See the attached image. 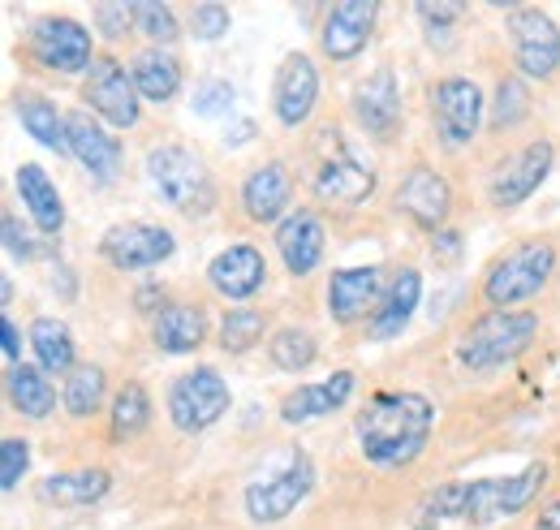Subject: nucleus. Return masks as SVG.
<instances>
[{
	"label": "nucleus",
	"instance_id": "1",
	"mask_svg": "<svg viewBox=\"0 0 560 530\" xmlns=\"http://www.w3.org/2000/svg\"><path fill=\"white\" fill-rule=\"evenodd\" d=\"M548 462H530L517 474H488V479H453L440 483L435 492H427L419 509L422 527H440V522H470V527H491L500 518H517L526 514L539 492L548 487Z\"/></svg>",
	"mask_w": 560,
	"mask_h": 530
},
{
	"label": "nucleus",
	"instance_id": "2",
	"mask_svg": "<svg viewBox=\"0 0 560 530\" xmlns=\"http://www.w3.org/2000/svg\"><path fill=\"white\" fill-rule=\"evenodd\" d=\"M435 431V405L415 389H384L371 393L366 405L353 414V440L362 462L375 470H401L419 462Z\"/></svg>",
	"mask_w": 560,
	"mask_h": 530
},
{
	"label": "nucleus",
	"instance_id": "3",
	"mask_svg": "<svg viewBox=\"0 0 560 530\" xmlns=\"http://www.w3.org/2000/svg\"><path fill=\"white\" fill-rule=\"evenodd\" d=\"M380 186V173L371 164V155L353 142L341 126H324L315 147H311V195L324 207H362L371 203Z\"/></svg>",
	"mask_w": 560,
	"mask_h": 530
},
{
	"label": "nucleus",
	"instance_id": "4",
	"mask_svg": "<svg viewBox=\"0 0 560 530\" xmlns=\"http://www.w3.org/2000/svg\"><path fill=\"white\" fill-rule=\"evenodd\" d=\"M147 182L164 199V207H173L186 220H203L220 203V186L211 177L208 160L195 147H186V142L151 147L147 151Z\"/></svg>",
	"mask_w": 560,
	"mask_h": 530
},
{
	"label": "nucleus",
	"instance_id": "5",
	"mask_svg": "<svg viewBox=\"0 0 560 530\" xmlns=\"http://www.w3.org/2000/svg\"><path fill=\"white\" fill-rule=\"evenodd\" d=\"M315 492V462L306 449L289 445L268 458L264 470H255L242 487V509L255 527H277L284 522L306 496Z\"/></svg>",
	"mask_w": 560,
	"mask_h": 530
},
{
	"label": "nucleus",
	"instance_id": "6",
	"mask_svg": "<svg viewBox=\"0 0 560 530\" xmlns=\"http://www.w3.org/2000/svg\"><path fill=\"white\" fill-rule=\"evenodd\" d=\"M539 336V315L535 311H488L479 320H470L457 345H453V358L462 371H500L509 362H517Z\"/></svg>",
	"mask_w": 560,
	"mask_h": 530
},
{
	"label": "nucleus",
	"instance_id": "7",
	"mask_svg": "<svg viewBox=\"0 0 560 530\" xmlns=\"http://www.w3.org/2000/svg\"><path fill=\"white\" fill-rule=\"evenodd\" d=\"M557 246L548 238H526L513 242L495 264L488 267L479 293L488 302V311H522V302L539 298L548 289V280L557 276Z\"/></svg>",
	"mask_w": 560,
	"mask_h": 530
},
{
	"label": "nucleus",
	"instance_id": "8",
	"mask_svg": "<svg viewBox=\"0 0 560 530\" xmlns=\"http://www.w3.org/2000/svg\"><path fill=\"white\" fill-rule=\"evenodd\" d=\"M427 108H431V126L444 151H462L470 147L483 130V113H488V95L475 78L466 73H448L435 78L427 91Z\"/></svg>",
	"mask_w": 560,
	"mask_h": 530
},
{
	"label": "nucleus",
	"instance_id": "9",
	"mask_svg": "<svg viewBox=\"0 0 560 530\" xmlns=\"http://www.w3.org/2000/svg\"><path fill=\"white\" fill-rule=\"evenodd\" d=\"M26 57L57 78H73V73L86 78L100 53H95L91 26H82L78 18H66V13H44L26 31Z\"/></svg>",
	"mask_w": 560,
	"mask_h": 530
},
{
	"label": "nucleus",
	"instance_id": "10",
	"mask_svg": "<svg viewBox=\"0 0 560 530\" xmlns=\"http://www.w3.org/2000/svg\"><path fill=\"white\" fill-rule=\"evenodd\" d=\"M233 405L229 393V380L215 371V367H190L182 371L168 393H164V410H168V423L182 431V436H199L215 427Z\"/></svg>",
	"mask_w": 560,
	"mask_h": 530
},
{
	"label": "nucleus",
	"instance_id": "11",
	"mask_svg": "<svg viewBox=\"0 0 560 530\" xmlns=\"http://www.w3.org/2000/svg\"><path fill=\"white\" fill-rule=\"evenodd\" d=\"M552 164H557V147H552V138H530V142H522L517 151H509V155H500V160L491 164L488 203L491 207H500V211L522 207V203L548 182Z\"/></svg>",
	"mask_w": 560,
	"mask_h": 530
},
{
	"label": "nucleus",
	"instance_id": "12",
	"mask_svg": "<svg viewBox=\"0 0 560 530\" xmlns=\"http://www.w3.org/2000/svg\"><path fill=\"white\" fill-rule=\"evenodd\" d=\"M509 53H513V66L526 78H552L560 69V26L548 9H535V4H509Z\"/></svg>",
	"mask_w": 560,
	"mask_h": 530
},
{
	"label": "nucleus",
	"instance_id": "13",
	"mask_svg": "<svg viewBox=\"0 0 560 530\" xmlns=\"http://www.w3.org/2000/svg\"><path fill=\"white\" fill-rule=\"evenodd\" d=\"M82 100H86V108H91L100 122H108L113 130H135L142 117L139 87H135L130 69L121 66L113 53H100V57H95L91 73L82 78Z\"/></svg>",
	"mask_w": 560,
	"mask_h": 530
},
{
	"label": "nucleus",
	"instance_id": "14",
	"mask_svg": "<svg viewBox=\"0 0 560 530\" xmlns=\"http://www.w3.org/2000/svg\"><path fill=\"white\" fill-rule=\"evenodd\" d=\"M177 255V238L173 229L164 224H151V220H126V224H113L104 238H100V260L117 272H151L164 260Z\"/></svg>",
	"mask_w": 560,
	"mask_h": 530
},
{
	"label": "nucleus",
	"instance_id": "15",
	"mask_svg": "<svg viewBox=\"0 0 560 530\" xmlns=\"http://www.w3.org/2000/svg\"><path fill=\"white\" fill-rule=\"evenodd\" d=\"M393 207L397 216H406L410 224H419L422 233H440L448 229V216H453V186L444 173H435L431 164H410L393 191Z\"/></svg>",
	"mask_w": 560,
	"mask_h": 530
},
{
	"label": "nucleus",
	"instance_id": "16",
	"mask_svg": "<svg viewBox=\"0 0 560 530\" xmlns=\"http://www.w3.org/2000/svg\"><path fill=\"white\" fill-rule=\"evenodd\" d=\"M353 117L366 138L388 142L397 138L401 122H406V100H401V78L393 66H380L375 73H366L353 87Z\"/></svg>",
	"mask_w": 560,
	"mask_h": 530
},
{
	"label": "nucleus",
	"instance_id": "17",
	"mask_svg": "<svg viewBox=\"0 0 560 530\" xmlns=\"http://www.w3.org/2000/svg\"><path fill=\"white\" fill-rule=\"evenodd\" d=\"M384 293V267L380 264H350L337 267L324 285V307H328V320L350 329L358 320H371L375 302Z\"/></svg>",
	"mask_w": 560,
	"mask_h": 530
},
{
	"label": "nucleus",
	"instance_id": "18",
	"mask_svg": "<svg viewBox=\"0 0 560 530\" xmlns=\"http://www.w3.org/2000/svg\"><path fill=\"white\" fill-rule=\"evenodd\" d=\"M375 22H380V0H341V4H332L324 13V22H319L324 57L337 61V66L362 57L371 35H375Z\"/></svg>",
	"mask_w": 560,
	"mask_h": 530
},
{
	"label": "nucleus",
	"instance_id": "19",
	"mask_svg": "<svg viewBox=\"0 0 560 530\" xmlns=\"http://www.w3.org/2000/svg\"><path fill=\"white\" fill-rule=\"evenodd\" d=\"M319 104V66L306 53H289L272 78V113L280 130H302Z\"/></svg>",
	"mask_w": 560,
	"mask_h": 530
},
{
	"label": "nucleus",
	"instance_id": "20",
	"mask_svg": "<svg viewBox=\"0 0 560 530\" xmlns=\"http://www.w3.org/2000/svg\"><path fill=\"white\" fill-rule=\"evenodd\" d=\"M324 251H328V224L315 207H293L277 224V255L293 280L315 276V267L324 264Z\"/></svg>",
	"mask_w": 560,
	"mask_h": 530
},
{
	"label": "nucleus",
	"instance_id": "21",
	"mask_svg": "<svg viewBox=\"0 0 560 530\" xmlns=\"http://www.w3.org/2000/svg\"><path fill=\"white\" fill-rule=\"evenodd\" d=\"M70 155L82 164V173L95 182V186H108L121 177V138L113 130H104V122L86 108L70 113Z\"/></svg>",
	"mask_w": 560,
	"mask_h": 530
},
{
	"label": "nucleus",
	"instance_id": "22",
	"mask_svg": "<svg viewBox=\"0 0 560 530\" xmlns=\"http://www.w3.org/2000/svg\"><path fill=\"white\" fill-rule=\"evenodd\" d=\"M242 216L250 224H280L293 211V173L284 160H264L259 169H250L237 186Z\"/></svg>",
	"mask_w": 560,
	"mask_h": 530
},
{
	"label": "nucleus",
	"instance_id": "23",
	"mask_svg": "<svg viewBox=\"0 0 560 530\" xmlns=\"http://www.w3.org/2000/svg\"><path fill=\"white\" fill-rule=\"evenodd\" d=\"M353 389H358V376L350 367H337L332 376L315 380V384H298L293 393L280 398V423L284 427H306V423H319L328 414H337L341 405H350Z\"/></svg>",
	"mask_w": 560,
	"mask_h": 530
},
{
	"label": "nucleus",
	"instance_id": "24",
	"mask_svg": "<svg viewBox=\"0 0 560 530\" xmlns=\"http://www.w3.org/2000/svg\"><path fill=\"white\" fill-rule=\"evenodd\" d=\"M108 492H113L108 465H70V470H52L35 483V500L48 509H91Z\"/></svg>",
	"mask_w": 560,
	"mask_h": 530
},
{
	"label": "nucleus",
	"instance_id": "25",
	"mask_svg": "<svg viewBox=\"0 0 560 530\" xmlns=\"http://www.w3.org/2000/svg\"><path fill=\"white\" fill-rule=\"evenodd\" d=\"M208 280L220 298H229V302H250V298L268 285V260H264L259 246L233 242V246H224L208 264Z\"/></svg>",
	"mask_w": 560,
	"mask_h": 530
},
{
	"label": "nucleus",
	"instance_id": "26",
	"mask_svg": "<svg viewBox=\"0 0 560 530\" xmlns=\"http://www.w3.org/2000/svg\"><path fill=\"white\" fill-rule=\"evenodd\" d=\"M419 302H422V272L406 264L388 285H384V293H380V302H375V311H371V320H366L371 341H397L401 332L410 329Z\"/></svg>",
	"mask_w": 560,
	"mask_h": 530
},
{
	"label": "nucleus",
	"instance_id": "27",
	"mask_svg": "<svg viewBox=\"0 0 560 530\" xmlns=\"http://www.w3.org/2000/svg\"><path fill=\"white\" fill-rule=\"evenodd\" d=\"M13 186H18V199H22V207H26L31 224L39 229V238L57 242L61 229H66V199H61L57 182H52L39 164H18Z\"/></svg>",
	"mask_w": 560,
	"mask_h": 530
},
{
	"label": "nucleus",
	"instance_id": "28",
	"mask_svg": "<svg viewBox=\"0 0 560 530\" xmlns=\"http://www.w3.org/2000/svg\"><path fill=\"white\" fill-rule=\"evenodd\" d=\"M208 336V311L195 302H164L151 315V345L160 354H195Z\"/></svg>",
	"mask_w": 560,
	"mask_h": 530
},
{
	"label": "nucleus",
	"instance_id": "29",
	"mask_svg": "<svg viewBox=\"0 0 560 530\" xmlns=\"http://www.w3.org/2000/svg\"><path fill=\"white\" fill-rule=\"evenodd\" d=\"M13 113L22 122V130L31 134L39 147L57 151V155H70V113H61L52 100H44L39 91H18L13 100Z\"/></svg>",
	"mask_w": 560,
	"mask_h": 530
},
{
	"label": "nucleus",
	"instance_id": "30",
	"mask_svg": "<svg viewBox=\"0 0 560 530\" xmlns=\"http://www.w3.org/2000/svg\"><path fill=\"white\" fill-rule=\"evenodd\" d=\"M4 398H9L13 414H22L31 423H44L57 410V389H52L48 371L44 367H31V362L4 371Z\"/></svg>",
	"mask_w": 560,
	"mask_h": 530
},
{
	"label": "nucleus",
	"instance_id": "31",
	"mask_svg": "<svg viewBox=\"0 0 560 530\" xmlns=\"http://www.w3.org/2000/svg\"><path fill=\"white\" fill-rule=\"evenodd\" d=\"M130 78L142 100L151 104H173L182 91V61L168 48H142L130 57Z\"/></svg>",
	"mask_w": 560,
	"mask_h": 530
},
{
	"label": "nucleus",
	"instance_id": "32",
	"mask_svg": "<svg viewBox=\"0 0 560 530\" xmlns=\"http://www.w3.org/2000/svg\"><path fill=\"white\" fill-rule=\"evenodd\" d=\"M26 341H31L35 367H44L48 376H70L73 367H78L73 332H70V324H66V320H57V315H39V320H31Z\"/></svg>",
	"mask_w": 560,
	"mask_h": 530
},
{
	"label": "nucleus",
	"instance_id": "33",
	"mask_svg": "<svg viewBox=\"0 0 560 530\" xmlns=\"http://www.w3.org/2000/svg\"><path fill=\"white\" fill-rule=\"evenodd\" d=\"M108 405V371L100 362H78L61 384V410L70 418H95Z\"/></svg>",
	"mask_w": 560,
	"mask_h": 530
},
{
	"label": "nucleus",
	"instance_id": "34",
	"mask_svg": "<svg viewBox=\"0 0 560 530\" xmlns=\"http://www.w3.org/2000/svg\"><path fill=\"white\" fill-rule=\"evenodd\" d=\"M147 423H151V393L142 380H126L108 401V440L126 445L147 431Z\"/></svg>",
	"mask_w": 560,
	"mask_h": 530
},
{
	"label": "nucleus",
	"instance_id": "35",
	"mask_svg": "<svg viewBox=\"0 0 560 530\" xmlns=\"http://www.w3.org/2000/svg\"><path fill=\"white\" fill-rule=\"evenodd\" d=\"M264 336H268V315H264V311H255V307H233V311L220 320V329H215V345H220L224 354H250Z\"/></svg>",
	"mask_w": 560,
	"mask_h": 530
},
{
	"label": "nucleus",
	"instance_id": "36",
	"mask_svg": "<svg viewBox=\"0 0 560 530\" xmlns=\"http://www.w3.org/2000/svg\"><path fill=\"white\" fill-rule=\"evenodd\" d=\"M268 358H272V367H277V371L298 376V371H306V367L319 358V341H315V332L311 329L289 324V329H280L277 336L268 341Z\"/></svg>",
	"mask_w": 560,
	"mask_h": 530
},
{
	"label": "nucleus",
	"instance_id": "37",
	"mask_svg": "<svg viewBox=\"0 0 560 530\" xmlns=\"http://www.w3.org/2000/svg\"><path fill=\"white\" fill-rule=\"evenodd\" d=\"M526 113H530V91H526V82L522 78H500L495 82V91H491V130H513V126H522L526 122Z\"/></svg>",
	"mask_w": 560,
	"mask_h": 530
},
{
	"label": "nucleus",
	"instance_id": "38",
	"mask_svg": "<svg viewBox=\"0 0 560 530\" xmlns=\"http://www.w3.org/2000/svg\"><path fill=\"white\" fill-rule=\"evenodd\" d=\"M135 31L147 35V48H168V44L182 35V22H177L173 4L139 0V4H135Z\"/></svg>",
	"mask_w": 560,
	"mask_h": 530
},
{
	"label": "nucleus",
	"instance_id": "39",
	"mask_svg": "<svg viewBox=\"0 0 560 530\" xmlns=\"http://www.w3.org/2000/svg\"><path fill=\"white\" fill-rule=\"evenodd\" d=\"M195 117H229L233 113V104H237V91H233V82L229 78H203L199 87H195Z\"/></svg>",
	"mask_w": 560,
	"mask_h": 530
},
{
	"label": "nucleus",
	"instance_id": "40",
	"mask_svg": "<svg viewBox=\"0 0 560 530\" xmlns=\"http://www.w3.org/2000/svg\"><path fill=\"white\" fill-rule=\"evenodd\" d=\"M229 26H233V13H229L224 4H215V0H203V4H195V9H190V35H195L199 44H215V39H224V35H229Z\"/></svg>",
	"mask_w": 560,
	"mask_h": 530
},
{
	"label": "nucleus",
	"instance_id": "41",
	"mask_svg": "<svg viewBox=\"0 0 560 530\" xmlns=\"http://www.w3.org/2000/svg\"><path fill=\"white\" fill-rule=\"evenodd\" d=\"M31 470V440L26 436H4L0 440V487L13 492Z\"/></svg>",
	"mask_w": 560,
	"mask_h": 530
},
{
	"label": "nucleus",
	"instance_id": "42",
	"mask_svg": "<svg viewBox=\"0 0 560 530\" xmlns=\"http://www.w3.org/2000/svg\"><path fill=\"white\" fill-rule=\"evenodd\" d=\"M0 238H4V251H9V260H18V264H35L44 251H39V242H35V233L13 216V211H4V220H0Z\"/></svg>",
	"mask_w": 560,
	"mask_h": 530
},
{
	"label": "nucleus",
	"instance_id": "43",
	"mask_svg": "<svg viewBox=\"0 0 560 530\" xmlns=\"http://www.w3.org/2000/svg\"><path fill=\"white\" fill-rule=\"evenodd\" d=\"M95 31L108 39V44H117V39H126L130 31H135V4H113V0H104V4H95Z\"/></svg>",
	"mask_w": 560,
	"mask_h": 530
},
{
	"label": "nucleus",
	"instance_id": "44",
	"mask_svg": "<svg viewBox=\"0 0 560 530\" xmlns=\"http://www.w3.org/2000/svg\"><path fill=\"white\" fill-rule=\"evenodd\" d=\"M419 18L427 22V31L435 35H444V31H453V22L462 18V4L457 0H440V4H419Z\"/></svg>",
	"mask_w": 560,
	"mask_h": 530
},
{
	"label": "nucleus",
	"instance_id": "45",
	"mask_svg": "<svg viewBox=\"0 0 560 530\" xmlns=\"http://www.w3.org/2000/svg\"><path fill=\"white\" fill-rule=\"evenodd\" d=\"M0 349H4V362L9 367H22V332H18V324L9 315L0 320Z\"/></svg>",
	"mask_w": 560,
	"mask_h": 530
},
{
	"label": "nucleus",
	"instance_id": "46",
	"mask_svg": "<svg viewBox=\"0 0 560 530\" xmlns=\"http://www.w3.org/2000/svg\"><path fill=\"white\" fill-rule=\"evenodd\" d=\"M535 530H560V492L535 509Z\"/></svg>",
	"mask_w": 560,
	"mask_h": 530
},
{
	"label": "nucleus",
	"instance_id": "47",
	"mask_svg": "<svg viewBox=\"0 0 560 530\" xmlns=\"http://www.w3.org/2000/svg\"><path fill=\"white\" fill-rule=\"evenodd\" d=\"M431 251H435L440 260H453V255L462 251V233H457V229H440V233L431 238Z\"/></svg>",
	"mask_w": 560,
	"mask_h": 530
}]
</instances>
